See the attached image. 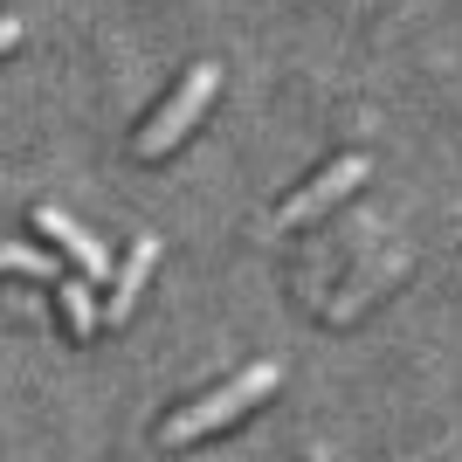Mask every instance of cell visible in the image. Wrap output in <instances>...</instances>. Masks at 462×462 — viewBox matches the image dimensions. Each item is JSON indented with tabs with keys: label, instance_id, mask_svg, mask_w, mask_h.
Instances as JSON below:
<instances>
[{
	"label": "cell",
	"instance_id": "6da1fadb",
	"mask_svg": "<svg viewBox=\"0 0 462 462\" xmlns=\"http://www.w3.org/2000/svg\"><path fill=\"white\" fill-rule=\"evenodd\" d=\"M276 386H283V359H255V366H242L235 380H221V386H208L200 401H187L180 414H166L159 442L180 448V442H200V435H214V428H235L255 401H263V393H276Z\"/></svg>",
	"mask_w": 462,
	"mask_h": 462
},
{
	"label": "cell",
	"instance_id": "7a4b0ae2",
	"mask_svg": "<svg viewBox=\"0 0 462 462\" xmlns=\"http://www.w3.org/2000/svg\"><path fill=\"white\" fill-rule=\"evenodd\" d=\"M214 90H221V62H193L187 77H180L173 90H166L152 111H145V125L132 132V152H138V159H166L180 138H187V125L208 111Z\"/></svg>",
	"mask_w": 462,
	"mask_h": 462
},
{
	"label": "cell",
	"instance_id": "3957f363",
	"mask_svg": "<svg viewBox=\"0 0 462 462\" xmlns=\"http://www.w3.org/2000/svg\"><path fill=\"white\" fill-rule=\"evenodd\" d=\"M28 228H35L42 242H49V255H62L77 276H90V283H97V276H111V249H104V242H90V235H83L62 208H49V200H42V208H28Z\"/></svg>",
	"mask_w": 462,
	"mask_h": 462
},
{
	"label": "cell",
	"instance_id": "277c9868",
	"mask_svg": "<svg viewBox=\"0 0 462 462\" xmlns=\"http://www.w3.org/2000/svg\"><path fill=\"white\" fill-rule=\"evenodd\" d=\"M366 173H373V159H366V152H338L331 166H318V173H310L304 187L290 193L276 221H283V228H297V221H310V214H325L331 200H338V193H352V187H359Z\"/></svg>",
	"mask_w": 462,
	"mask_h": 462
},
{
	"label": "cell",
	"instance_id": "5b68a950",
	"mask_svg": "<svg viewBox=\"0 0 462 462\" xmlns=\"http://www.w3.org/2000/svg\"><path fill=\"white\" fill-rule=\"evenodd\" d=\"M152 270H159V235H132V249L117 255L111 263V276H104V297H97V304H104V325H125V318H132V304H138V290L152 283Z\"/></svg>",
	"mask_w": 462,
	"mask_h": 462
},
{
	"label": "cell",
	"instance_id": "8992f818",
	"mask_svg": "<svg viewBox=\"0 0 462 462\" xmlns=\"http://www.w3.org/2000/svg\"><path fill=\"white\" fill-rule=\"evenodd\" d=\"M56 318H62V331H69V338H97V325H104V304H97V290H90V276H77V270H62L56 283Z\"/></svg>",
	"mask_w": 462,
	"mask_h": 462
},
{
	"label": "cell",
	"instance_id": "52a82bcc",
	"mask_svg": "<svg viewBox=\"0 0 462 462\" xmlns=\"http://www.w3.org/2000/svg\"><path fill=\"white\" fill-rule=\"evenodd\" d=\"M0 276H35V283H56L62 263L49 249H28V242H0Z\"/></svg>",
	"mask_w": 462,
	"mask_h": 462
},
{
	"label": "cell",
	"instance_id": "ba28073f",
	"mask_svg": "<svg viewBox=\"0 0 462 462\" xmlns=\"http://www.w3.org/2000/svg\"><path fill=\"white\" fill-rule=\"evenodd\" d=\"M14 42H21V14H0V56H7Z\"/></svg>",
	"mask_w": 462,
	"mask_h": 462
}]
</instances>
